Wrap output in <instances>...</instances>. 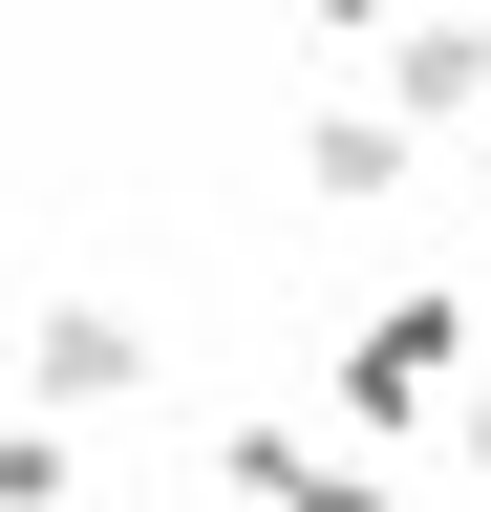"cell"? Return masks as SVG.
Here are the masks:
<instances>
[{
  "instance_id": "6da1fadb",
  "label": "cell",
  "mask_w": 491,
  "mask_h": 512,
  "mask_svg": "<svg viewBox=\"0 0 491 512\" xmlns=\"http://www.w3.org/2000/svg\"><path fill=\"white\" fill-rule=\"evenodd\" d=\"M449 342H470V320H449V299H406V320H363V363H342V384H363V406H449Z\"/></svg>"
},
{
  "instance_id": "7a4b0ae2",
  "label": "cell",
  "mask_w": 491,
  "mask_h": 512,
  "mask_svg": "<svg viewBox=\"0 0 491 512\" xmlns=\"http://www.w3.org/2000/svg\"><path fill=\"white\" fill-rule=\"evenodd\" d=\"M150 342H129V320H107V299H65V320H43V384H65V406H107V384H129Z\"/></svg>"
},
{
  "instance_id": "3957f363",
  "label": "cell",
  "mask_w": 491,
  "mask_h": 512,
  "mask_svg": "<svg viewBox=\"0 0 491 512\" xmlns=\"http://www.w3.org/2000/svg\"><path fill=\"white\" fill-rule=\"evenodd\" d=\"M406 107H427V128H449V107H491V43H470V22H427V43H406Z\"/></svg>"
},
{
  "instance_id": "277c9868",
  "label": "cell",
  "mask_w": 491,
  "mask_h": 512,
  "mask_svg": "<svg viewBox=\"0 0 491 512\" xmlns=\"http://www.w3.org/2000/svg\"><path fill=\"white\" fill-rule=\"evenodd\" d=\"M321 22H385V0H321Z\"/></svg>"
},
{
  "instance_id": "5b68a950",
  "label": "cell",
  "mask_w": 491,
  "mask_h": 512,
  "mask_svg": "<svg viewBox=\"0 0 491 512\" xmlns=\"http://www.w3.org/2000/svg\"><path fill=\"white\" fill-rule=\"evenodd\" d=\"M470 448H491V384H470Z\"/></svg>"
}]
</instances>
